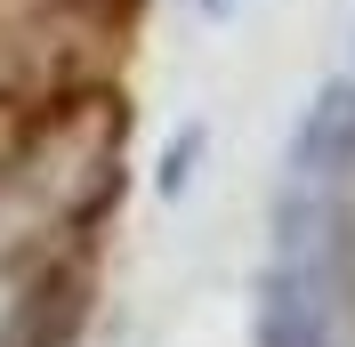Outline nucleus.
Segmentation results:
<instances>
[{
    "mask_svg": "<svg viewBox=\"0 0 355 347\" xmlns=\"http://www.w3.org/2000/svg\"><path fill=\"white\" fill-rule=\"evenodd\" d=\"M347 81H355V73H347Z\"/></svg>",
    "mask_w": 355,
    "mask_h": 347,
    "instance_id": "20e7f679",
    "label": "nucleus"
},
{
    "mask_svg": "<svg viewBox=\"0 0 355 347\" xmlns=\"http://www.w3.org/2000/svg\"><path fill=\"white\" fill-rule=\"evenodd\" d=\"M202 8H210V17H218V8H234V0H202Z\"/></svg>",
    "mask_w": 355,
    "mask_h": 347,
    "instance_id": "7ed1b4c3",
    "label": "nucleus"
},
{
    "mask_svg": "<svg viewBox=\"0 0 355 347\" xmlns=\"http://www.w3.org/2000/svg\"><path fill=\"white\" fill-rule=\"evenodd\" d=\"M259 347H339V266L323 242H283L259 291Z\"/></svg>",
    "mask_w": 355,
    "mask_h": 347,
    "instance_id": "f257e3e1",
    "label": "nucleus"
},
{
    "mask_svg": "<svg viewBox=\"0 0 355 347\" xmlns=\"http://www.w3.org/2000/svg\"><path fill=\"white\" fill-rule=\"evenodd\" d=\"M347 153H355V81H331L299 113V130H291V178L323 186V178L347 170Z\"/></svg>",
    "mask_w": 355,
    "mask_h": 347,
    "instance_id": "f03ea898",
    "label": "nucleus"
}]
</instances>
